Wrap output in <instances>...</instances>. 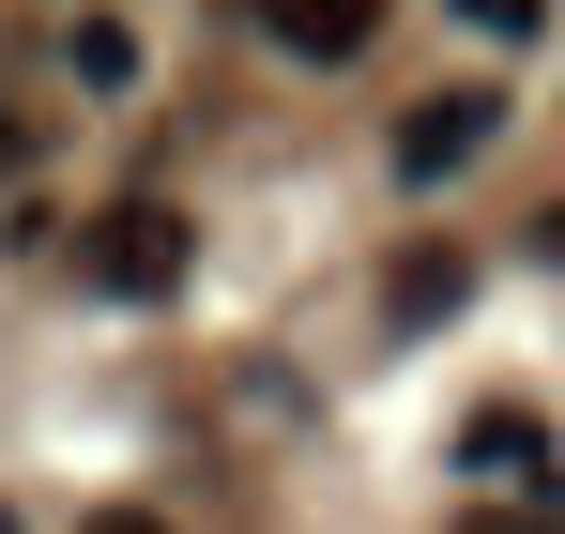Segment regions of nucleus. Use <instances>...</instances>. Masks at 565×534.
<instances>
[{
  "mask_svg": "<svg viewBox=\"0 0 565 534\" xmlns=\"http://www.w3.org/2000/svg\"><path fill=\"white\" fill-rule=\"evenodd\" d=\"M93 275L122 290V306L184 290V214H169V199H122V214H93Z\"/></svg>",
  "mask_w": 565,
  "mask_h": 534,
  "instance_id": "obj_1",
  "label": "nucleus"
},
{
  "mask_svg": "<svg viewBox=\"0 0 565 534\" xmlns=\"http://www.w3.org/2000/svg\"><path fill=\"white\" fill-rule=\"evenodd\" d=\"M489 138H504V92H428V107H413V122H397V183H444V169H473V153H489Z\"/></svg>",
  "mask_w": 565,
  "mask_h": 534,
  "instance_id": "obj_2",
  "label": "nucleus"
},
{
  "mask_svg": "<svg viewBox=\"0 0 565 534\" xmlns=\"http://www.w3.org/2000/svg\"><path fill=\"white\" fill-rule=\"evenodd\" d=\"M245 15L276 31L290 62H352V46H367V31H382V0H245Z\"/></svg>",
  "mask_w": 565,
  "mask_h": 534,
  "instance_id": "obj_3",
  "label": "nucleus"
},
{
  "mask_svg": "<svg viewBox=\"0 0 565 534\" xmlns=\"http://www.w3.org/2000/svg\"><path fill=\"white\" fill-rule=\"evenodd\" d=\"M473 473H504L520 504H551V428L535 413H473Z\"/></svg>",
  "mask_w": 565,
  "mask_h": 534,
  "instance_id": "obj_4",
  "label": "nucleus"
},
{
  "mask_svg": "<svg viewBox=\"0 0 565 534\" xmlns=\"http://www.w3.org/2000/svg\"><path fill=\"white\" fill-rule=\"evenodd\" d=\"M459 290H473V260H459V245H397V275H382V321H444Z\"/></svg>",
  "mask_w": 565,
  "mask_h": 534,
  "instance_id": "obj_5",
  "label": "nucleus"
},
{
  "mask_svg": "<svg viewBox=\"0 0 565 534\" xmlns=\"http://www.w3.org/2000/svg\"><path fill=\"white\" fill-rule=\"evenodd\" d=\"M77 77H93V92L138 77V31H122V15H93V31H77Z\"/></svg>",
  "mask_w": 565,
  "mask_h": 534,
  "instance_id": "obj_6",
  "label": "nucleus"
},
{
  "mask_svg": "<svg viewBox=\"0 0 565 534\" xmlns=\"http://www.w3.org/2000/svg\"><path fill=\"white\" fill-rule=\"evenodd\" d=\"M473 31H504V46H520V31H535V0H459Z\"/></svg>",
  "mask_w": 565,
  "mask_h": 534,
  "instance_id": "obj_7",
  "label": "nucleus"
},
{
  "mask_svg": "<svg viewBox=\"0 0 565 534\" xmlns=\"http://www.w3.org/2000/svg\"><path fill=\"white\" fill-rule=\"evenodd\" d=\"M93 534H169V520H138V504H107V520H93Z\"/></svg>",
  "mask_w": 565,
  "mask_h": 534,
  "instance_id": "obj_8",
  "label": "nucleus"
},
{
  "mask_svg": "<svg viewBox=\"0 0 565 534\" xmlns=\"http://www.w3.org/2000/svg\"><path fill=\"white\" fill-rule=\"evenodd\" d=\"M473 534H551V520H535V504H520V520H473Z\"/></svg>",
  "mask_w": 565,
  "mask_h": 534,
  "instance_id": "obj_9",
  "label": "nucleus"
},
{
  "mask_svg": "<svg viewBox=\"0 0 565 534\" xmlns=\"http://www.w3.org/2000/svg\"><path fill=\"white\" fill-rule=\"evenodd\" d=\"M535 245H551V260H565V199H551V229H535Z\"/></svg>",
  "mask_w": 565,
  "mask_h": 534,
  "instance_id": "obj_10",
  "label": "nucleus"
},
{
  "mask_svg": "<svg viewBox=\"0 0 565 534\" xmlns=\"http://www.w3.org/2000/svg\"><path fill=\"white\" fill-rule=\"evenodd\" d=\"M0 534H15V504H0Z\"/></svg>",
  "mask_w": 565,
  "mask_h": 534,
  "instance_id": "obj_11",
  "label": "nucleus"
}]
</instances>
